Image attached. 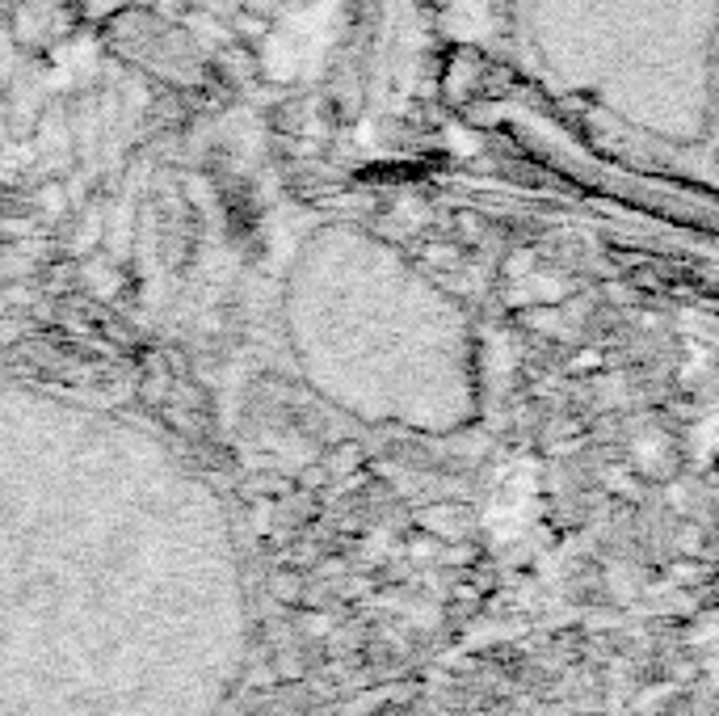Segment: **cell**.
Segmentation results:
<instances>
[{"label":"cell","instance_id":"obj_5","mask_svg":"<svg viewBox=\"0 0 719 716\" xmlns=\"http://www.w3.org/2000/svg\"><path fill=\"white\" fill-rule=\"evenodd\" d=\"M682 548H686V552L698 548V531H686V535H682Z\"/></svg>","mask_w":719,"mask_h":716},{"label":"cell","instance_id":"obj_2","mask_svg":"<svg viewBox=\"0 0 719 716\" xmlns=\"http://www.w3.org/2000/svg\"><path fill=\"white\" fill-rule=\"evenodd\" d=\"M665 695H673V688H652V691H643V695L636 700V708H639V713H652V708H657V704H661Z\"/></svg>","mask_w":719,"mask_h":716},{"label":"cell","instance_id":"obj_4","mask_svg":"<svg viewBox=\"0 0 719 716\" xmlns=\"http://www.w3.org/2000/svg\"><path fill=\"white\" fill-rule=\"evenodd\" d=\"M308 628H312V633H328V620H324V615H312Z\"/></svg>","mask_w":719,"mask_h":716},{"label":"cell","instance_id":"obj_3","mask_svg":"<svg viewBox=\"0 0 719 716\" xmlns=\"http://www.w3.org/2000/svg\"><path fill=\"white\" fill-rule=\"evenodd\" d=\"M109 275H114V270L89 266V282H93V291H106V296H109V291H114V278H109Z\"/></svg>","mask_w":719,"mask_h":716},{"label":"cell","instance_id":"obj_1","mask_svg":"<svg viewBox=\"0 0 719 716\" xmlns=\"http://www.w3.org/2000/svg\"><path fill=\"white\" fill-rule=\"evenodd\" d=\"M661 460H665V439H661V435H652V439H643L636 447V464L643 472H652Z\"/></svg>","mask_w":719,"mask_h":716}]
</instances>
